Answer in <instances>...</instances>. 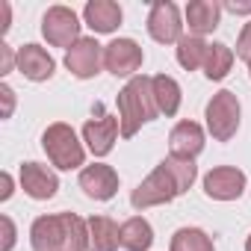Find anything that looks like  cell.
I'll return each mask as SVG.
<instances>
[{"label": "cell", "mask_w": 251, "mask_h": 251, "mask_svg": "<svg viewBox=\"0 0 251 251\" xmlns=\"http://www.w3.org/2000/svg\"><path fill=\"white\" fill-rule=\"evenodd\" d=\"M83 18L95 33H112L121 24V9L112 0H92L83 9Z\"/></svg>", "instance_id": "obj_17"}, {"label": "cell", "mask_w": 251, "mask_h": 251, "mask_svg": "<svg viewBox=\"0 0 251 251\" xmlns=\"http://www.w3.org/2000/svg\"><path fill=\"white\" fill-rule=\"evenodd\" d=\"M207 127L216 142L233 139V133L239 127V100L233 92L225 89V92L213 95V100L207 103Z\"/></svg>", "instance_id": "obj_5"}, {"label": "cell", "mask_w": 251, "mask_h": 251, "mask_svg": "<svg viewBox=\"0 0 251 251\" xmlns=\"http://www.w3.org/2000/svg\"><path fill=\"white\" fill-rule=\"evenodd\" d=\"M169 145H172V157L192 160L204 148V130L198 127L195 121H180L177 127L172 130V136H169Z\"/></svg>", "instance_id": "obj_15"}, {"label": "cell", "mask_w": 251, "mask_h": 251, "mask_svg": "<svg viewBox=\"0 0 251 251\" xmlns=\"http://www.w3.org/2000/svg\"><path fill=\"white\" fill-rule=\"evenodd\" d=\"M100 62H103V50L95 39H80L68 53H65V65L74 77L80 80H89L100 71Z\"/></svg>", "instance_id": "obj_10"}, {"label": "cell", "mask_w": 251, "mask_h": 251, "mask_svg": "<svg viewBox=\"0 0 251 251\" xmlns=\"http://www.w3.org/2000/svg\"><path fill=\"white\" fill-rule=\"evenodd\" d=\"M245 189V175L233 166H219L204 177V192L216 201H233Z\"/></svg>", "instance_id": "obj_11"}, {"label": "cell", "mask_w": 251, "mask_h": 251, "mask_svg": "<svg viewBox=\"0 0 251 251\" xmlns=\"http://www.w3.org/2000/svg\"><path fill=\"white\" fill-rule=\"evenodd\" d=\"M183 24H180V15H177V6L169 3V0H160V3L151 6V15H148V33L154 42L160 45H172V42H180Z\"/></svg>", "instance_id": "obj_8"}, {"label": "cell", "mask_w": 251, "mask_h": 251, "mask_svg": "<svg viewBox=\"0 0 251 251\" xmlns=\"http://www.w3.org/2000/svg\"><path fill=\"white\" fill-rule=\"evenodd\" d=\"M236 56L245 59V62H251V21L242 27V33L236 39Z\"/></svg>", "instance_id": "obj_24"}, {"label": "cell", "mask_w": 251, "mask_h": 251, "mask_svg": "<svg viewBox=\"0 0 251 251\" xmlns=\"http://www.w3.org/2000/svg\"><path fill=\"white\" fill-rule=\"evenodd\" d=\"M103 65L115 77H130L142 65V48L133 39H115L103 48Z\"/></svg>", "instance_id": "obj_7"}, {"label": "cell", "mask_w": 251, "mask_h": 251, "mask_svg": "<svg viewBox=\"0 0 251 251\" xmlns=\"http://www.w3.org/2000/svg\"><path fill=\"white\" fill-rule=\"evenodd\" d=\"M248 71H251V62H248Z\"/></svg>", "instance_id": "obj_31"}, {"label": "cell", "mask_w": 251, "mask_h": 251, "mask_svg": "<svg viewBox=\"0 0 251 251\" xmlns=\"http://www.w3.org/2000/svg\"><path fill=\"white\" fill-rule=\"evenodd\" d=\"M0 95H3V115H12V103H15V98H12V89L9 86H0Z\"/></svg>", "instance_id": "obj_27"}, {"label": "cell", "mask_w": 251, "mask_h": 251, "mask_svg": "<svg viewBox=\"0 0 251 251\" xmlns=\"http://www.w3.org/2000/svg\"><path fill=\"white\" fill-rule=\"evenodd\" d=\"M230 65H233V50L227 45H210L207 59H204V74L210 80H222V77H227Z\"/></svg>", "instance_id": "obj_22"}, {"label": "cell", "mask_w": 251, "mask_h": 251, "mask_svg": "<svg viewBox=\"0 0 251 251\" xmlns=\"http://www.w3.org/2000/svg\"><path fill=\"white\" fill-rule=\"evenodd\" d=\"M245 251H251V236H248V242H245Z\"/></svg>", "instance_id": "obj_30"}, {"label": "cell", "mask_w": 251, "mask_h": 251, "mask_svg": "<svg viewBox=\"0 0 251 251\" xmlns=\"http://www.w3.org/2000/svg\"><path fill=\"white\" fill-rule=\"evenodd\" d=\"M80 189L95 201H109L118 192V175H115V169H109L103 163L86 166L80 172Z\"/></svg>", "instance_id": "obj_12"}, {"label": "cell", "mask_w": 251, "mask_h": 251, "mask_svg": "<svg viewBox=\"0 0 251 251\" xmlns=\"http://www.w3.org/2000/svg\"><path fill=\"white\" fill-rule=\"evenodd\" d=\"M198 169L192 160H180V157H169L163 160L130 195V204L136 210H145V207H157V204H169L175 201L177 195H183L192 180H195Z\"/></svg>", "instance_id": "obj_1"}, {"label": "cell", "mask_w": 251, "mask_h": 251, "mask_svg": "<svg viewBox=\"0 0 251 251\" xmlns=\"http://www.w3.org/2000/svg\"><path fill=\"white\" fill-rule=\"evenodd\" d=\"M225 9L233 12V15H245V12H251V3H236V0H227Z\"/></svg>", "instance_id": "obj_28"}, {"label": "cell", "mask_w": 251, "mask_h": 251, "mask_svg": "<svg viewBox=\"0 0 251 251\" xmlns=\"http://www.w3.org/2000/svg\"><path fill=\"white\" fill-rule=\"evenodd\" d=\"M121 245V227L106 216L89 219V251H115Z\"/></svg>", "instance_id": "obj_18"}, {"label": "cell", "mask_w": 251, "mask_h": 251, "mask_svg": "<svg viewBox=\"0 0 251 251\" xmlns=\"http://www.w3.org/2000/svg\"><path fill=\"white\" fill-rule=\"evenodd\" d=\"M33 251H89V222L74 213L42 216L30 227Z\"/></svg>", "instance_id": "obj_2"}, {"label": "cell", "mask_w": 251, "mask_h": 251, "mask_svg": "<svg viewBox=\"0 0 251 251\" xmlns=\"http://www.w3.org/2000/svg\"><path fill=\"white\" fill-rule=\"evenodd\" d=\"M219 15H222V6L216 0H192L186 6V21H189V30L201 39L204 33H213L219 27Z\"/></svg>", "instance_id": "obj_16"}, {"label": "cell", "mask_w": 251, "mask_h": 251, "mask_svg": "<svg viewBox=\"0 0 251 251\" xmlns=\"http://www.w3.org/2000/svg\"><path fill=\"white\" fill-rule=\"evenodd\" d=\"M160 115L154 100V77H133L127 86L118 92V121H121V136H136L142 124L154 121Z\"/></svg>", "instance_id": "obj_3"}, {"label": "cell", "mask_w": 251, "mask_h": 251, "mask_svg": "<svg viewBox=\"0 0 251 251\" xmlns=\"http://www.w3.org/2000/svg\"><path fill=\"white\" fill-rule=\"evenodd\" d=\"M154 100H157V109L163 115H175L180 109V86L172 77L157 74L154 77Z\"/></svg>", "instance_id": "obj_20"}, {"label": "cell", "mask_w": 251, "mask_h": 251, "mask_svg": "<svg viewBox=\"0 0 251 251\" xmlns=\"http://www.w3.org/2000/svg\"><path fill=\"white\" fill-rule=\"evenodd\" d=\"M0 56H3L0 74H9V71H12V48H9V45H0Z\"/></svg>", "instance_id": "obj_26"}, {"label": "cell", "mask_w": 251, "mask_h": 251, "mask_svg": "<svg viewBox=\"0 0 251 251\" xmlns=\"http://www.w3.org/2000/svg\"><path fill=\"white\" fill-rule=\"evenodd\" d=\"M0 186H3V189H0V198L6 201V198L12 195V177H9V175H3V177H0Z\"/></svg>", "instance_id": "obj_29"}, {"label": "cell", "mask_w": 251, "mask_h": 251, "mask_svg": "<svg viewBox=\"0 0 251 251\" xmlns=\"http://www.w3.org/2000/svg\"><path fill=\"white\" fill-rule=\"evenodd\" d=\"M154 242V230L142 216H133L121 225V245L127 251H145Z\"/></svg>", "instance_id": "obj_19"}, {"label": "cell", "mask_w": 251, "mask_h": 251, "mask_svg": "<svg viewBox=\"0 0 251 251\" xmlns=\"http://www.w3.org/2000/svg\"><path fill=\"white\" fill-rule=\"evenodd\" d=\"M42 148L48 151L50 163H53L56 169H65V172L83 166V157H86V154H83V145L77 142V133L68 127V124H62V121L50 124V127L45 130Z\"/></svg>", "instance_id": "obj_4"}, {"label": "cell", "mask_w": 251, "mask_h": 251, "mask_svg": "<svg viewBox=\"0 0 251 251\" xmlns=\"http://www.w3.org/2000/svg\"><path fill=\"white\" fill-rule=\"evenodd\" d=\"M115 133H118V118L115 115H103V109L98 106V118H89L83 127V139L89 145V151L95 157H106L115 145Z\"/></svg>", "instance_id": "obj_9"}, {"label": "cell", "mask_w": 251, "mask_h": 251, "mask_svg": "<svg viewBox=\"0 0 251 251\" xmlns=\"http://www.w3.org/2000/svg\"><path fill=\"white\" fill-rule=\"evenodd\" d=\"M21 186H24V192H27L30 198H36V201H48V198L56 195L59 180H56V175H53L48 166L24 163V166H21Z\"/></svg>", "instance_id": "obj_13"}, {"label": "cell", "mask_w": 251, "mask_h": 251, "mask_svg": "<svg viewBox=\"0 0 251 251\" xmlns=\"http://www.w3.org/2000/svg\"><path fill=\"white\" fill-rule=\"evenodd\" d=\"M172 251H213V239L198 227H180L172 236Z\"/></svg>", "instance_id": "obj_23"}, {"label": "cell", "mask_w": 251, "mask_h": 251, "mask_svg": "<svg viewBox=\"0 0 251 251\" xmlns=\"http://www.w3.org/2000/svg\"><path fill=\"white\" fill-rule=\"evenodd\" d=\"M15 59H18V71H21L27 80H33V83L50 80L53 71H56V62H53L50 53H48L45 48H39V45H24Z\"/></svg>", "instance_id": "obj_14"}, {"label": "cell", "mask_w": 251, "mask_h": 251, "mask_svg": "<svg viewBox=\"0 0 251 251\" xmlns=\"http://www.w3.org/2000/svg\"><path fill=\"white\" fill-rule=\"evenodd\" d=\"M0 225H3V245H0V251H12V245H15V225H12L9 216L0 219Z\"/></svg>", "instance_id": "obj_25"}, {"label": "cell", "mask_w": 251, "mask_h": 251, "mask_svg": "<svg viewBox=\"0 0 251 251\" xmlns=\"http://www.w3.org/2000/svg\"><path fill=\"white\" fill-rule=\"evenodd\" d=\"M207 50L210 45H204L198 36H183L177 42V62L186 68V71H195V68H204V59H207Z\"/></svg>", "instance_id": "obj_21"}, {"label": "cell", "mask_w": 251, "mask_h": 251, "mask_svg": "<svg viewBox=\"0 0 251 251\" xmlns=\"http://www.w3.org/2000/svg\"><path fill=\"white\" fill-rule=\"evenodd\" d=\"M42 33L53 48H74L80 42V21L68 6H50L42 18Z\"/></svg>", "instance_id": "obj_6"}]
</instances>
